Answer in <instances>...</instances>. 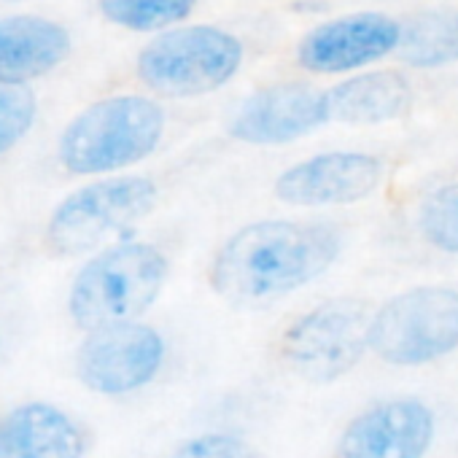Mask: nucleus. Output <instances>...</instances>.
<instances>
[{
    "mask_svg": "<svg viewBox=\"0 0 458 458\" xmlns=\"http://www.w3.org/2000/svg\"><path fill=\"white\" fill-rule=\"evenodd\" d=\"M369 348L388 364H426L458 348V294L412 289L372 318Z\"/></svg>",
    "mask_w": 458,
    "mask_h": 458,
    "instance_id": "nucleus-5",
    "label": "nucleus"
},
{
    "mask_svg": "<svg viewBox=\"0 0 458 458\" xmlns=\"http://www.w3.org/2000/svg\"><path fill=\"white\" fill-rule=\"evenodd\" d=\"M157 189L146 178H111L71 194L52 216L49 241L60 254H84L143 218Z\"/></svg>",
    "mask_w": 458,
    "mask_h": 458,
    "instance_id": "nucleus-7",
    "label": "nucleus"
},
{
    "mask_svg": "<svg viewBox=\"0 0 458 458\" xmlns=\"http://www.w3.org/2000/svg\"><path fill=\"white\" fill-rule=\"evenodd\" d=\"M420 229L431 246L458 254V186H445L423 202Z\"/></svg>",
    "mask_w": 458,
    "mask_h": 458,
    "instance_id": "nucleus-18",
    "label": "nucleus"
},
{
    "mask_svg": "<svg viewBox=\"0 0 458 458\" xmlns=\"http://www.w3.org/2000/svg\"><path fill=\"white\" fill-rule=\"evenodd\" d=\"M173 458H259L257 450L233 434H202L183 442Z\"/></svg>",
    "mask_w": 458,
    "mask_h": 458,
    "instance_id": "nucleus-20",
    "label": "nucleus"
},
{
    "mask_svg": "<svg viewBox=\"0 0 458 458\" xmlns=\"http://www.w3.org/2000/svg\"><path fill=\"white\" fill-rule=\"evenodd\" d=\"M329 119L327 95L308 84H278L251 95L233 116L235 138L257 146L297 140Z\"/></svg>",
    "mask_w": 458,
    "mask_h": 458,
    "instance_id": "nucleus-11",
    "label": "nucleus"
},
{
    "mask_svg": "<svg viewBox=\"0 0 458 458\" xmlns=\"http://www.w3.org/2000/svg\"><path fill=\"white\" fill-rule=\"evenodd\" d=\"M243 63V47L218 28L194 25L159 36L140 60V79L162 95L189 98L224 87Z\"/></svg>",
    "mask_w": 458,
    "mask_h": 458,
    "instance_id": "nucleus-4",
    "label": "nucleus"
},
{
    "mask_svg": "<svg viewBox=\"0 0 458 458\" xmlns=\"http://www.w3.org/2000/svg\"><path fill=\"white\" fill-rule=\"evenodd\" d=\"M36 100L30 89L17 84H0V154L9 151L33 124Z\"/></svg>",
    "mask_w": 458,
    "mask_h": 458,
    "instance_id": "nucleus-19",
    "label": "nucleus"
},
{
    "mask_svg": "<svg viewBox=\"0 0 458 458\" xmlns=\"http://www.w3.org/2000/svg\"><path fill=\"white\" fill-rule=\"evenodd\" d=\"M402 60L415 68H437L458 60V14L431 12L402 28Z\"/></svg>",
    "mask_w": 458,
    "mask_h": 458,
    "instance_id": "nucleus-16",
    "label": "nucleus"
},
{
    "mask_svg": "<svg viewBox=\"0 0 458 458\" xmlns=\"http://www.w3.org/2000/svg\"><path fill=\"white\" fill-rule=\"evenodd\" d=\"M71 49L68 33L38 17L0 20V84H22L49 73Z\"/></svg>",
    "mask_w": 458,
    "mask_h": 458,
    "instance_id": "nucleus-14",
    "label": "nucleus"
},
{
    "mask_svg": "<svg viewBox=\"0 0 458 458\" xmlns=\"http://www.w3.org/2000/svg\"><path fill=\"white\" fill-rule=\"evenodd\" d=\"M167 262L154 246L130 243L89 262L71 292L73 321L89 332L132 324L157 300Z\"/></svg>",
    "mask_w": 458,
    "mask_h": 458,
    "instance_id": "nucleus-2",
    "label": "nucleus"
},
{
    "mask_svg": "<svg viewBox=\"0 0 458 458\" xmlns=\"http://www.w3.org/2000/svg\"><path fill=\"white\" fill-rule=\"evenodd\" d=\"M410 103V87L396 73H369L337 84L327 95L329 119L348 124H377L396 119Z\"/></svg>",
    "mask_w": 458,
    "mask_h": 458,
    "instance_id": "nucleus-15",
    "label": "nucleus"
},
{
    "mask_svg": "<svg viewBox=\"0 0 458 458\" xmlns=\"http://www.w3.org/2000/svg\"><path fill=\"white\" fill-rule=\"evenodd\" d=\"M372 316L364 302L332 300L302 316L284 337L286 364L305 380L329 383L351 372L369 348Z\"/></svg>",
    "mask_w": 458,
    "mask_h": 458,
    "instance_id": "nucleus-6",
    "label": "nucleus"
},
{
    "mask_svg": "<svg viewBox=\"0 0 458 458\" xmlns=\"http://www.w3.org/2000/svg\"><path fill=\"white\" fill-rule=\"evenodd\" d=\"M162 108L146 98H111L87 108L63 135L60 157L71 173H111L148 157L162 138Z\"/></svg>",
    "mask_w": 458,
    "mask_h": 458,
    "instance_id": "nucleus-3",
    "label": "nucleus"
},
{
    "mask_svg": "<svg viewBox=\"0 0 458 458\" xmlns=\"http://www.w3.org/2000/svg\"><path fill=\"white\" fill-rule=\"evenodd\" d=\"M431 437L434 418L420 402H386L345 428L340 458H423Z\"/></svg>",
    "mask_w": 458,
    "mask_h": 458,
    "instance_id": "nucleus-12",
    "label": "nucleus"
},
{
    "mask_svg": "<svg viewBox=\"0 0 458 458\" xmlns=\"http://www.w3.org/2000/svg\"><path fill=\"white\" fill-rule=\"evenodd\" d=\"M402 25L386 14L364 12L318 25L300 44V63L313 73H348L399 49Z\"/></svg>",
    "mask_w": 458,
    "mask_h": 458,
    "instance_id": "nucleus-9",
    "label": "nucleus"
},
{
    "mask_svg": "<svg viewBox=\"0 0 458 458\" xmlns=\"http://www.w3.org/2000/svg\"><path fill=\"white\" fill-rule=\"evenodd\" d=\"M165 359L162 337L140 324H119L89 332L76 367L84 386L98 394H127L159 372Z\"/></svg>",
    "mask_w": 458,
    "mask_h": 458,
    "instance_id": "nucleus-8",
    "label": "nucleus"
},
{
    "mask_svg": "<svg viewBox=\"0 0 458 458\" xmlns=\"http://www.w3.org/2000/svg\"><path fill=\"white\" fill-rule=\"evenodd\" d=\"M73 420L49 404H25L0 420V458H81Z\"/></svg>",
    "mask_w": 458,
    "mask_h": 458,
    "instance_id": "nucleus-13",
    "label": "nucleus"
},
{
    "mask_svg": "<svg viewBox=\"0 0 458 458\" xmlns=\"http://www.w3.org/2000/svg\"><path fill=\"white\" fill-rule=\"evenodd\" d=\"M337 254L340 235L329 224L259 221L224 243L210 281L226 302L265 305L327 273Z\"/></svg>",
    "mask_w": 458,
    "mask_h": 458,
    "instance_id": "nucleus-1",
    "label": "nucleus"
},
{
    "mask_svg": "<svg viewBox=\"0 0 458 458\" xmlns=\"http://www.w3.org/2000/svg\"><path fill=\"white\" fill-rule=\"evenodd\" d=\"M197 0H100L103 14L130 30H162L189 17Z\"/></svg>",
    "mask_w": 458,
    "mask_h": 458,
    "instance_id": "nucleus-17",
    "label": "nucleus"
},
{
    "mask_svg": "<svg viewBox=\"0 0 458 458\" xmlns=\"http://www.w3.org/2000/svg\"><path fill=\"white\" fill-rule=\"evenodd\" d=\"M383 167L375 157L359 151H332L289 167L278 178V197L289 205H348L372 194Z\"/></svg>",
    "mask_w": 458,
    "mask_h": 458,
    "instance_id": "nucleus-10",
    "label": "nucleus"
}]
</instances>
